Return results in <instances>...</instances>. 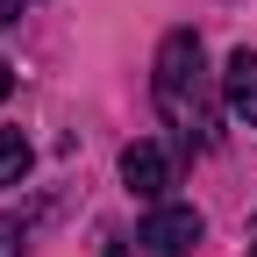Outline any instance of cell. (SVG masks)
<instances>
[{
  "label": "cell",
  "instance_id": "6da1fadb",
  "mask_svg": "<svg viewBox=\"0 0 257 257\" xmlns=\"http://www.w3.org/2000/svg\"><path fill=\"white\" fill-rule=\"evenodd\" d=\"M150 93H157V114L179 128V143H207L214 136V72H207V50L193 29H172L157 43V72H150Z\"/></svg>",
  "mask_w": 257,
  "mask_h": 257
},
{
  "label": "cell",
  "instance_id": "7a4b0ae2",
  "mask_svg": "<svg viewBox=\"0 0 257 257\" xmlns=\"http://www.w3.org/2000/svg\"><path fill=\"white\" fill-rule=\"evenodd\" d=\"M200 236H207L200 207H186V200H157V207L143 214V229H136V250H143V257H186Z\"/></svg>",
  "mask_w": 257,
  "mask_h": 257
},
{
  "label": "cell",
  "instance_id": "3957f363",
  "mask_svg": "<svg viewBox=\"0 0 257 257\" xmlns=\"http://www.w3.org/2000/svg\"><path fill=\"white\" fill-rule=\"evenodd\" d=\"M172 172H179V157H172L165 143H128V150H121V186L136 193V200H165Z\"/></svg>",
  "mask_w": 257,
  "mask_h": 257
},
{
  "label": "cell",
  "instance_id": "277c9868",
  "mask_svg": "<svg viewBox=\"0 0 257 257\" xmlns=\"http://www.w3.org/2000/svg\"><path fill=\"white\" fill-rule=\"evenodd\" d=\"M221 100H229L236 121L257 128V50H236V57H229V72H221Z\"/></svg>",
  "mask_w": 257,
  "mask_h": 257
},
{
  "label": "cell",
  "instance_id": "5b68a950",
  "mask_svg": "<svg viewBox=\"0 0 257 257\" xmlns=\"http://www.w3.org/2000/svg\"><path fill=\"white\" fill-rule=\"evenodd\" d=\"M29 165H36L29 136H22V128H0V193H8V186H22V179H29Z\"/></svg>",
  "mask_w": 257,
  "mask_h": 257
},
{
  "label": "cell",
  "instance_id": "8992f818",
  "mask_svg": "<svg viewBox=\"0 0 257 257\" xmlns=\"http://www.w3.org/2000/svg\"><path fill=\"white\" fill-rule=\"evenodd\" d=\"M22 243H29L22 236V214H0V257H22Z\"/></svg>",
  "mask_w": 257,
  "mask_h": 257
},
{
  "label": "cell",
  "instance_id": "52a82bcc",
  "mask_svg": "<svg viewBox=\"0 0 257 257\" xmlns=\"http://www.w3.org/2000/svg\"><path fill=\"white\" fill-rule=\"evenodd\" d=\"M8 93H15V64L0 57V100H8Z\"/></svg>",
  "mask_w": 257,
  "mask_h": 257
},
{
  "label": "cell",
  "instance_id": "ba28073f",
  "mask_svg": "<svg viewBox=\"0 0 257 257\" xmlns=\"http://www.w3.org/2000/svg\"><path fill=\"white\" fill-rule=\"evenodd\" d=\"M8 22H22V0H0V29H8Z\"/></svg>",
  "mask_w": 257,
  "mask_h": 257
},
{
  "label": "cell",
  "instance_id": "9c48e42d",
  "mask_svg": "<svg viewBox=\"0 0 257 257\" xmlns=\"http://www.w3.org/2000/svg\"><path fill=\"white\" fill-rule=\"evenodd\" d=\"M107 257H128V250H121V243H107Z\"/></svg>",
  "mask_w": 257,
  "mask_h": 257
},
{
  "label": "cell",
  "instance_id": "30bf717a",
  "mask_svg": "<svg viewBox=\"0 0 257 257\" xmlns=\"http://www.w3.org/2000/svg\"><path fill=\"white\" fill-rule=\"evenodd\" d=\"M250 257H257V250H250Z\"/></svg>",
  "mask_w": 257,
  "mask_h": 257
}]
</instances>
